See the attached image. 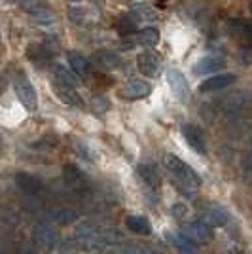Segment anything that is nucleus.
Masks as SVG:
<instances>
[{
    "label": "nucleus",
    "instance_id": "nucleus-18",
    "mask_svg": "<svg viewBox=\"0 0 252 254\" xmlns=\"http://www.w3.org/2000/svg\"><path fill=\"white\" fill-rule=\"evenodd\" d=\"M220 66H222L220 59H214V57H205V59H201V61H197V63H195V66H193V72H195V74H212V72H216Z\"/></svg>",
    "mask_w": 252,
    "mask_h": 254
},
{
    "label": "nucleus",
    "instance_id": "nucleus-3",
    "mask_svg": "<svg viewBox=\"0 0 252 254\" xmlns=\"http://www.w3.org/2000/svg\"><path fill=\"white\" fill-rule=\"evenodd\" d=\"M167 84L171 87V91H173V95L177 97L179 101L182 103H186L189 99V85H188V80L184 78V74L177 70V68H169L167 70Z\"/></svg>",
    "mask_w": 252,
    "mask_h": 254
},
{
    "label": "nucleus",
    "instance_id": "nucleus-22",
    "mask_svg": "<svg viewBox=\"0 0 252 254\" xmlns=\"http://www.w3.org/2000/svg\"><path fill=\"white\" fill-rule=\"evenodd\" d=\"M137 21L138 19L131 17V15H124V17L120 19V23H118V29H120L122 34H129V32H133L137 29Z\"/></svg>",
    "mask_w": 252,
    "mask_h": 254
},
{
    "label": "nucleus",
    "instance_id": "nucleus-5",
    "mask_svg": "<svg viewBox=\"0 0 252 254\" xmlns=\"http://www.w3.org/2000/svg\"><path fill=\"white\" fill-rule=\"evenodd\" d=\"M137 64H138V70H140L142 74L154 78V76H158L159 70H161V57H159L156 52L148 50V52H142L137 57Z\"/></svg>",
    "mask_w": 252,
    "mask_h": 254
},
{
    "label": "nucleus",
    "instance_id": "nucleus-4",
    "mask_svg": "<svg viewBox=\"0 0 252 254\" xmlns=\"http://www.w3.org/2000/svg\"><path fill=\"white\" fill-rule=\"evenodd\" d=\"M180 131H182V137L188 142L189 148L195 150L197 154H207V142H205L203 131L199 127L193 126V124H184L180 127Z\"/></svg>",
    "mask_w": 252,
    "mask_h": 254
},
{
    "label": "nucleus",
    "instance_id": "nucleus-16",
    "mask_svg": "<svg viewBox=\"0 0 252 254\" xmlns=\"http://www.w3.org/2000/svg\"><path fill=\"white\" fill-rule=\"evenodd\" d=\"M133 42L140 44V46H146V48H152L159 42V31L156 27H146L142 31L133 36Z\"/></svg>",
    "mask_w": 252,
    "mask_h": 254
},
{
    "label": "nucleus",
    "instance_id": "nucleus-19",
    "mask_svg": "<svg viewBox=\"0 0 252 254\" xmlns=\"http://www.w3.org/2000/svg\"><path fill=\"white\" fill-rule=\"evenodd\" d=\"M68 61H70V66H72V70L76 74L87 76V72H89V61L85 59L82 53L70 52L68 53Z\"/></svg>",
    "mask_w": 252,
    "mask_h": 254
},
{
    "label": "nucleus",
    "instance_id": "nucleus-13",
    "mask_svg": "<svg viewBox=\"0 0 252 254\" xmlns=\"http://www.w3.org/2000/svg\"><path fill=\"white\" fill-rule=\"evenodd\" d=\"M137 173L152 190H159L161 188V177H159L158 169L152 163H140L137 167Z\"/></svg>",
    "mask_w": 252,
    "mask_h": 254
},
{
    "label": "nucleus",
    "instance_id": "nucleus-9",
    "mask_svg": "<svg viewBox=\"0 0 252 254\" xmlns=\"http://www.w3.org/2000/svg\"><path fill=\"white\" fill-rule=\"evenodd\" d=\"M53 91H55L57 99H59V101H63V103H66V105L84 106V99L80 97V93L76 91V87H74V85L63 84V82H55V84H53Z\"/></svg>",
    "mask_w": 252,
    "mask_h": 254
},
{
    "label": "nucleus",
    "instance_id": "nucleus-26",
    "mask_svg": "<svg viewBox=\"0 0 252 254\" xmlns=\"http://www.w3.org/2000/svg\"><path fill=\"white\" fill-rule=\"evenodd\" d=\"M70 2H80V0H70Z\"/></svg>",
    "mask_w": 252,
    "mask_h": 254
},
{
    "label": "nucleus",
    "instance_id": "nucleus-14",
    "mask_svg": "<svg viewBox=\"0 0 252 254\" xmlns=\"http://www.w3.org/2000/svg\"><path fill=\"white\" fill-rule=\"evenodd\" d=\"M201 220L207 222L209 226H224V224H228V220H230V214L224 211V209H220V207H209V209L203 211Z\"/></svg>",
    "mask_w": 252,
    "mask_h": 254
},
{
    "label": "nucleus",
    "instance_id": "nucleus-12",
    "mask_svg": "<svg viewBox=\"0 0 252 254\" xmlns=\"http://www.w3.org/2000/svg\"><path fill=\"white\" fill-rule=\"evenodd\" d=\"M15 184H17V188L23 191V193H29V195H36L38 191L42 190V182L36 179V177H32L29 173H17L15 175Z\"/></svg>",
    "mask_w": 252,
    "mask_h": 254
},
{
    "label": "nucleus",
    "instance_id": "nucleus-25",
    "mask_svg": "<svg viewBox=\"0 0 252 254\" xmlns=\"http://www.w3.org/2000/svg\"><path fill=\"white\" fill-rule=\"evenodd\" d=\"M186 212H188V209H186L182 203H179V205H175V207H173V214H175L177 218H182V216H186Z\"/></svg>",
    "mask_w": 252,
    "mask_h": 254
},
{
    "label": "nucleus",
    "instance_id": "nucleus-1",
    "mask_svg": "<svg viewBox=\"0 0 252 254\" xmlns=\"http://www.w3.org/2000/svg\"><path fill=\"white\" fill-rule=\"evenodd\" d=\"M163 165H165L169 177L177 184L179 190H182L184 193H193V191L199 190L201 177L189 167L186 161H182L179 156L165 154L163 156Z\"/></svg>",
    "mask_w": 252,
    "mask_h": 254
},
{
    "label": "nucleus",
    "instance_id": "nucleus-24",
    "mask_svg": "<svg viewBox=\"0 0 252 254\" xmlns=\"http://www.w3.org/2000/svg\"><path fill=\"white\" fill-rule=\"evenodd\" d=\"M68 15H70V21H74V23H84V19H85V10L84 8H70L68 10Z\"/></svg>",
    "mask_w": 252,
    "mask_h": 254
},
{
    "label": "nucleus",
    "instance_id": "nucleus-11",
    "mask_svg": "<svg viewBox=\"0 0 252 254\" xmlns=\"http://www.w3.org/2000/svg\"><path fill=\"white\" fill-rule=\"evenodd\" d=\"M91 63L103 70H114L120 66V57H118V53L110 52V50H101V52L93 53Z\"/></svg>",
    "mask_w": 252,
    "mask_h": 254
},
{
    "label": "nucleus",
    "instance_id": "nucleus-7",
    "mask_svg": "<svg viewBox=\"0 0 252 254\" xmlns=\"http://www.w3.org/2000/svg\"><path fill=\"white\" fill-rule=\"evenodd\" d=\"M167 241L173 245V249H177L179 254H197V245L195 241L186 235V233H175V232H167L165 233Z\"/></svg>",
    "mask_w": 252,
    "mask_h": 254
},
{
    "label": "nucleus",
    "instance_id": "nucleus-10",
    "mask_svg": "<svg viewBox=\"0 0 252 254\" xmlns=\"http://www.w3.org/2000/svg\"><path fill=\"white\" fill-rule=\"evenodd\" d=\"M184 233L189 235L193 241L197 243H209L212 239V232H210V226L203 220H195V222H189L184 226Z\"/></svg>",
    "mask_w": 252,
    "mask_h": 254
},
{
    "label": "nucleus",
    "instance_id": "nucleus-21",
    "mask_svg": "<svg viewBox=\"0 0 252 254\" xmlns=\"http://www.w3.org/2000/svg\"><path fill=\"white\" fill-rule=\"evenodd\" d=\"M36 239H38L42 245H48V247H50V245L55 243L57 237H55V233H53V230L50 228V226L42 224V226L36 228Z\"/></svg>",
    "mask_w": 252,
    "mask_h": 254
},
{
    "label": "nucleus",
    "instance_id": "nucleus-15",
    "mask_svg": "<svg viewBox=\"0 0 252 254\" xmlns=\"http://www.w3.org/2000/svg\"><path fill=\"white\" fill-rule=\"evenodd\" d=\"M126 226L129 232L137 233V235H148V233H152V226L148 222V218L140 216V214H131V216H127Z\"/></svg>",
    "mask_w": 252,
    "mask_h": 254
},
{
    "label": "nucleus",
    "instance_id": "nucleus-28",
    "mask_svg": "<svg viewBox=\"0 0 252 254\" xmlns=\"http://www.w3.org/2000/svg\"><path fill=\"white\" fill-rule=\"evenodd\" d=\"M159 2H165V0H159Z\"/></svg>",
    "mask_w": 252,
    "mask_h": 254
},
{
    "label": "nucleus",
    "instance_id": "nucleus-6",
    "mask_svg": "<svg viewBox=\"0 0 252 254\" xmlns=\"http://www.w3.org/2000/svg\"><path fill=\"white\" fill-rule=\"evenodd\" d=\"M150 91H152V87H150L148 82L133 78V80H129V82L122 87L120 97H122V99H127V101H135V99H144V97H148Z\"/></svg>",
    "mask_w": 252,
    "mask_h": 254
},
{
    "label": "nucleus",
    "instance_id": "nucleus-23",
    "mask_svg": "<svg viewBox=\"0 0 252 254\" xmlns=\"http://www.w3.org/2000/svg\"><path fill=\"white\" fill-rule=\"evenodd\" d=\"M64 179L68 182H76V180L84 179V175L76 165H64Z\"/></svg>",
    "mask_w": 252,
    "mask_h": 254
},
{
    "label": "nucleus",
    "instance_id": "nucleus-8",
    "mask_svg": "<svg viewBox=\"0 0 252 254\" xmlns=\"http://www.w3.org/2000/svg\"><path fill=\"white\" fill-rule=\"evenodd\" d=\"M235 80H237V76L235 74H214L207 78L205 82H201L199 85V91L201 93H212V91H220V89H226V87H230L231 84H235Z\"/></svg>",
    "mask_w": 252,
    "mask_h": 254
},
{
    "label": "nucleus",
    "instance_id": "nucleus-20",
    "mask_svg": "<svg viewBox=\"0 0 252 254\" xmlns=\"http://www.w3.org/2000/svg\"><path fill=\"white\" fill-rule=\"evenodd\" d=\"M53 222L61 224V226H68V224H74L78 220V214L72 209H55L52 212Z\"/></svg>",
    "mask_w": 252,
    "mask_h": 254
},
{
    "label": "nucleus",
    "instance_id": "nucleus-29",
    "mask_svg": "<svg viewBox=\"0 0 252 254\" xmlns=\"http://www.w3.org/2000/svg\"><path fill=\"white\" fill-rule=\"evenodd\" d=\"M233 254H241V253H233Z\"/></svg>",
    "mask_w": 252,
    "mask_h": 254
},
{
    "label": "nucleus",
    "instance_id": "nucleus-27",
    "mask_svg": "<svg viewBox=\"0 0 252 254\" xmlns=\"http://www.w3.org/2000/svg\"><path fill=\"white\" fill-rule=\"evenodd\" d=\"M10 2H19V0H10Z\"/></svg>",
    "mask_w": 252,
    "mask_h": 254
},
{
    "label": "nucleus",
    "instance_id": "nucleus-17",
    "mask_svg": "<svg viewBox=\"0 0 252 254\" xmlns=\"http://www.w3.org/2000/svg\"><path fill=\"white\" fill-rule=\"evenodd\" d=\"M53 76H55V80H57V82H63V84L74 85V87H78V84H80L78 74H76L74 70L70 72L68 68H64L63 64H55V66H53Z\"/></svg>",
    "mask_w": 252,
    "mask_h": 254
},
{
    "label": "nucleus",
    "instance_id": "nucleus-2",
    "mask_svg": "<svg viewBox=\"0 0 252 254\" xmlns=\"http://www.w3.org/2000/svg\"><path fill=\"white\" fill-rule=\"evenodd\" d=\"M13 91L17 99L21 101V105L29 110V112H34L38 108V95H36V89L34 85L27 80L25 74H17L13 78Z\"/></svg>",
    "mask_w": 252,
    "mask_h": 254
}]
</instances>
